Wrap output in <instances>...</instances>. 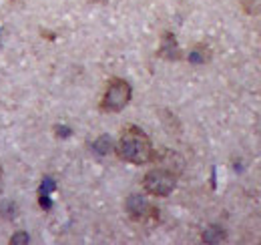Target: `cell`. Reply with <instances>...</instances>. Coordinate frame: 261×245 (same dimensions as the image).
Returning a JSON list of instances; mask_svg holds the SVG:
<instances>
[{
    "label": "cell",
    "mask_w": 261,
    "mask_h": 245,
    "mask_svg": "<svg viewBox=\"0 0 261 245\" xmlns=\"http://www.w3.org/2000/svg\"><path fill=\"white\" fill-rule=\"evenodd\" d=\"M55 189H57V183H55L50 177H44V179H42V183H40V189H38V191H42V193H48V195H50Z\"/></svg>",
    "instance_id": "9"
},
{
    "label": "cell",
    "mask_w": 261,
    "mask_h": 245,
    "mask_svg": "<svg viewBox=\"0 0 261 245\" xmlns=\"http://www.w3.org/2000/svg\"><path fill=\"white\" fill-rule=\"evenodd\" d=\"M209 59V51L205 48V46H195L193 51H191V55H189V61L193 62V64H199V62H207Z\"/></svg>",
    "instance_id": "8"
},
{
    "label": "cell",
    "mask_w": 261,
    "mask_h": 245,
    "mask_svg": "<svg viewBox=\"0 0 261 245\" xmlns=\"http://www.w3.org/2000/svg\"><path fill=\"white\" fill-rule=\"evenodd\" d=\"M133 89L127 81L123 79H113L105 91V96L100 101V111L105 113H121L130 103Z\"/></svg>",
    "instance_id": "2"
},
{
    "label": "cell",
    "mask_w": 261,
    "mask_h": 245,
    "mask_svg": "<svg viewBox=\"0 0 261 245\" xmlns=\"http://www.w3.org/2000/svg\"><path fill=\"white\" fill-rule=\"evenodd\" d=\"M2 185H4V173H2V167H0V193H2Z\"/></svg>",
    "instance_id": "14"
},
{
    "label": "cell",
    "mask_w": 261,
    "mask_h": 245,
    "mask_svg": "<svg viewBox=\"0 0 261 245\" xmlns=\"http://www.w3.org/2000/svg\"><path fill=\"white\" fill-rule=\"evenodd\" d=\"M177 185V177L175 173L167 171V169H153L145 175L143 179V187L149 195H155V197H169L173 193Z\"/></svg>",
    "instance_id": "3"
},
{
    "label": "cell",
    "mask_w": 261,
    "mask_h": 245,
    "mask_svg": "<svg viewBox=\"0 0 261 245\" xmlns=\"http://www.w3.org/2000/svg\"><path fill=\"white\" fill-rule=\"evenodd\" d=\"M38 203H40V207H42V209H46V211L53 207V201H50L48 193H42V191H38Z\"/></svg>",
    "instance_id": "10"
},
{
    "label": "cell",
    "mask_w": 261,
    "mask_h": 245,
    "mask_svg": "<svg viewBox=\"0 0 261 245\" xmlns=\"http://www.w3.org/2000/svg\"><path fill=\"white\" fill-rule=\"evenodd\" d=\"M10 243H12V245L29 243V235H27L24 231H18V233H14V235H12V239H10Z\"/></svg>",
    "instance_id": "11"
},
{
    "label": "cell",
    "mask_w": 261,
    "mask_h": 245,
    "mask_svg": "<svg viewBox=\"0 0 261 245\" xmlns=\"http://www.w3.org/2000/svg\"><path fill=\"white\" fill-rule=\"evenodd\" d=\"M14 211H16V209H14V203H2V207H0V213L4 215V217H6V215H8V217H14Z\"/></svg>",
    "instance_id": "13"
},
{
    "label": "cell",
    "mask_w": 261,
    "mask_h": 245,
    "mask_svg": "<svg viewBox=\"0 0 261 245\" xmlns=\"http://www.w3.org/2000/svg\"><path fill=\"white\" fill-rule=\"evenodd\" d=\"M125 209L133 221H149L159 217V211L141 195H130L125 203Z\"/></svg>",
    "instance_id": "4"
},
{
    "label": "cell",
    "mask_w": 261,
    "mask_h": 245,
    "mask_svg": "<svg viewBox=\"0 0 261 245\" xmlns=\"http://www.w3.org/2000/svg\"><path fill=\"white\" fill-rule=\"evenodd\" d=\"M159 57H163L167 61H179V59H181V51H179V44H177L175 34H171V32H165L163 34V42H161V48H159Z\"/></svg>",
    "instance_id": "5"
},
{
    "label": "cell",
    "mask_w": 261,
    "mask_h": 245,
    "mask_svg": "<svg viewBox=\"0 0 261 245\" xmlns=\"http://www.w3.org/2000/svg\"><path fill=\"white\" fill-rule=\"evenodd\" d=\"M93 149H95L97 155L111 153V151H113V141H111V137H109V135H100L97 141L93 143Z\"/></svg>",
    "instance_id": "6"
},
{
    "label": "cell",
    "mask_w": 261,
    "mask_h": 245,
    "mask_svg": "<svg viewBox=\"0 0 261 245\" xmlns=\"http://www.w3.org/2000/svg\"><path fill=\"white\" fill-rule=\"evenodd\" d=\"M225 239V231L219 229V227H209L205 233H203V241L205 243H221Z\"/></svg>",
    "instance_id": "7"
},
{
    "label": "cell",
    "mask_w": 261,
    "mask_h": 245,
    "mask_svg": "<svg viewBox=\"0 0 261 245\" xmlns=\"http://www.w3.org/2000/svg\"><path fill=\"white\" fill-rule=\"evenodd\" d=\"M117 155L130 165H145L153 161L155 151L145 131H141L139 127H127L119 137Z\"/></svg>",
    "instance_id": "1"
},
{
    "label": "cell",
    "mask_w": 261,
    "mask_h": 245,
    "mask_svg": "<svg viewBox=\"0 0 261 245\" xmlns=\"http://www.w3.org/2000/svg\"><path fill=\"white\" fill-rule=\"evenodd\" d=\"M55 135H57L59 139H66V137H70V135H72V131H70L68 127H65V125H57Z\"/></svg>",
    "instance_id": "12"
}]
</instances>
